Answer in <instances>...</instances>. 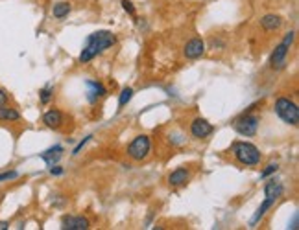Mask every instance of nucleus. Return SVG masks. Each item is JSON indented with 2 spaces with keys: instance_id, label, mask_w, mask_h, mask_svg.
Masks as SVG:
<instances>
[{
  "instance_id": "nucleus-25",
  "label": "nucleus",
  "mask_w": 299,
  "mask_h": 230,
  "mask_svg": "<svg viewBox=\"0 0 299 230\" xmlns=\"http://www.w3.org/2000/svg\"><path fill=\"white\" fill-rule=\"evenodd\" d=\"M89 138H91V136H87V138L81 140V142H79V144H78V147H76V149H74V151H72V155H78V153L81 151V147H83V145H85L87 142H89Z\"/></svg>"
},
{
  "instance_id": "nucleus-28",
  "label": "nucleus",
  "mask_w": 299,
  "mask_h": 230,
  "mask_svg": "<svg viewBox=\"0 0 299 230\" xmlns=\"http://www.w3.org/2000/svg\"><path fill=\"white\" fill-rule=\"evenodd\" d=\"M9 225H7V221H0V230H6Z\"/></svg>"
},
{
  "instance_id": "nucleus-16",
  "label": "nucleus",
  "mask_w": 299,
  "mask_h": 230,
  "mask_svg": "<svg viewBox=\"0 0 299 230\" xmlns=\"http://www.w3.org/2000/svg\"><path fill=\"white\" fill-rule=\"evenodd\" d=\"M20 120V113L11 107H6V105H0V121H17Z\"/></svg>"
},
{
  "instance_id": "nucleus-13",
  "label": "nucleus",
  "mask_w": 299,
  "mask_h": 230,
  "mask_svg": "<svg viewBox=\"0 0 299 230\" xmlns=\"http://www.w3.org/2000/svg\"><path fill=\"white\" fill-rule=\"evenodd\" d=\"M189 179H190L189 171L185 170V168H177L176 171H172L170 173L168 182H170V186H183V184H187Z\"/></svg>"
},
{
  "instance_id": "nucleus-3",
  "label": "nucleus",
  "mask_w": 299,
  "mask_h": 230,
  "mask_svg": "<svg viewBox=\"0 0 299 230\" xmlns=\"http://www.w3.org/2000/svg\"><path fill=\"white\" fill-rule=\"evenodd\" d=\"M275 113L283 121H287L290 125H298L299 121V109L294 102H290L288 98H279L275 102Z\"/></svg>"
},
{
  "instance_id": "nucleus-8",
  "label": "nucleus",
  "mask_w": 299,
  "mask_h": 230,
  "mask_svg": "<svg viewBox=\"0 0 299 230\" xmlns=\"http://www.w3.org/2000/svg\"><path fill=\"white\" fill-rule=\"evenodd\" d=\"M183 52H185V57H187V59H198V57L205 52V44H203L202 39H192V41L187 43Z\"/></svg>"
},
{
  "instance_id": "nucleus-27",
  "label": "nucleus",
  "mask_w": 299,
  "mask_h": 230,
  "mask_svg": "<svg viewBox=\"0 0 299 230\" xmlns=\"http://www.w3.org/2000/svg\"><path fill=\"white\" fill-rule=\"evenodd\" d=\"M290 229H298V214H296V216H294V221H292V227H290Z\"/></svg>"
},
{
  "instance_id": "nucleus-26",
  "label": "nucleus",
  "mask_w": 299,
  "mask_h": 230,
  "mask_svg": "<svg viewBox=\"0 0 299 230\" xmlns=\"http://www.w3.org/2000/svg\"><path fill=\"white\" fill-rule=\"evenodd\" d=\"M6 102H7V94L0 89V105H6Z\"/></svg>"
},
{
  "instance_id": "nucleus-7",
  "label": "nucleus",
  "mask_w": 299,
  "mask_h": 230,
  "mask_svg": "<svg viewBox=\"0 0 299 230\" xmlns=\"http://www.w3.org/2000/svg\"><path fill=\"white\" fill-rule=\"evenodd\" d=\"M190 133H192V136H196V138H207L209 134L213 133V125H211L207 120H203V118H196V120L190 123Z\"/></svg>"
},
{
  "instance_id": "nucleus-21",
  "label": "nucleus",
  "mask_w": 299,
  "mask_h": 230,
  "mask_svg": "<svg viewBox=\"0 0 299 230\" xmlns=\"http://www.w3.org/2000/svg\"><path fill=\"white\" fill-rule=\"evenodd\" d=\"M277 168H279L277 164H270V166H266V170L261 173V177H263V179H266V177H270L272 173H275V171H277Z\"/></svg>"
},
{
  "instance_id": "nucleus-20",
  "label": "nucleus",
  "mask_w": 299,
  "mask_h": 230,
  "mask_svg": "<svg viewBox=\"0 0 299 230\" xmlns=\"http://www.w3.org/2000/svg\"><path fill=\"white\" fill-rule=\"evenodd\" d=\"M52 92H54V89L52 87H44L43 91L39 92V100H41V103H48L50 100H52Z\"/></svg>"
},
{
  "instance_id": "nucleus-15",
  "label": "nucleus",
  "mask_w": 299,
  "mask_h": 230,
  "mask_svg": "<svg viewBox=\"0 0 299 230\" xmlns=\"http://www.w3.org/2000/svg\"><path fill=\"white\" fill-rule=\"evenodd\" d=\"M43 121L46 123V125H48V127L57 129L63 123V115L57 109H52V111H48V113L43 116Z\"/></svg>"
},
{
  "instance_id": "nucleus-22",
  "label": "nucleus",
  "mask_w": 299,
  "mask_h": 230,
  "mask_svg": "<svg viewBox=\"0 0 299 230\" xmlns=\"http://www.w3.org/2000/svg\"><path fill=\"white\" fill-rule=\"evenodd\" d=\"M18 173L17 171H7V173H0V182L2 181H11V179H17Z\"/></svg>"
},
{
  "instance_id": "nucleus-6",
  "label": "nucleus",
  "mask_w": 299,
  "mask_h": 230,
  "mask_svg": "<svg viewBox=\"0 0 299 230\" xmlns=\"http://www.w3.org/2000/svg\"><path fill=\"white\" fill-rule=\"evenodd\" d=\"M259 116H251V115H244L240 116L237 121H235V131L242 136H253L259 129Z\"/></svg>"
},
{
  "instance_id": "nucleus-5",
  "label": "nucleus",
  "mask_w": 299,
  "mask_h": 230,
  "mask_svg": "<svg viewBox=\"0 0 299 230\" xmlns=\"http://www.w3.org/2000/svg\"><path fill=\"white\" fill-rule=\"evenodd\" d=\"M148 153H150V138H148L146 134L137 136V138L128 145V155L133 158V160H142V158H146Z\"/></svg>"
},
{
  "instance_id": "nucleus-18",
  "label": "nucleus",
  "mask_w": 299,
  "mask_h": 230,
  "mask_svg": "<svg viewBox=\"0 0 299 230\" xmlns=\"http://www.w3.org/2000/svg\"><path fill=\"white\" fill-rule=\"evenodd\" d=\"M68 13H70V4H68V2H57V4L52 7V15H54L55 18L67 17Z\"/></svg>"
},
{
  "instance_id": "nucleus-11",
  "label": "nucleus",
  "mask_w": 299,
  "mask_h": 230,
  "mask_svg": "<svg viewBox=\"0 0 299 230\" xmlns=\"http://www.w3.org/2000/svg\"><path fill=\"white\" fill-rule=\"evenodd\" d=\"M283 24V18L279 17V15H274V13H270V15H264L263 18H261V26H263L264 30L268 31H275L279 30Z\"/></svg>"
},
{
  "instance_id": "nucleus-1",
  "label": "nucleus",
  "mask_w": 299,
  "mask_h": 230,
  "mask_svg": "<svg viewBox=\"0 0 299 230\" xmlns=\"http://www.w3.org/2000/svg\"><path fill=\"white\" fill-rule=\"evenodd\" d=\"M116 43V37L111 31H96L92 35L87 37V44L81 55H79V63H89L91 59H94L98 54H102L104 50H107L109 46Z\"/></svg>"
},
{
  "instance_id": "nucleus-24",
  "label": "nucleus",
  "mask_w": 299,
  "mask_h": 230,
  "mask_svg": "<svg viewBox=\"0 0 299 230\" xmlns=\"http://www.w3.org/2000/svg\"><path fill=\"white\" fill-rule=\"evenodd\" d=\"M63 168L61 166H50V175H54V177H59V175H63Z\"/></svg>"
},
{
  "instance_id": "nucleus-19",
  "label": "nucleus",
  "mask_w": 299,
  "mask_h": 230,
  "mask_svg": "<svg viewBox=\"0 0 299 230\" xmlns=\"http://www.w3.org/2000/svg\"><path fill=\"white\" fill-rule=\"evenodd\" d=\"M133 98V89H129V87H126L122 92H120V98H118V107H124L126 103L129 102Z\"/></svg>"
},
{
  "instance_id": "nucleus-10",
  "label": "nucleus",
  "mask_w": 299,
  "mask_h": 230,
  "mask_svg": "<svg viewBox=\"0 0 299 230\" xmlns=\"http://www.w3.org/2000/svg\"><path fill=\"white\" fill-rule=\"evenodd\" d=\"M63 229L67 230H87L89 221L85 218H74V216H65L63 218Z\"/></svg>"
},
{
  "instance_id": "nucleus-14",
  "label": "nucleus",
  "mask_w": 299,
  "mask_h": 230,
  "mask_svg": "<svg viewBox=\"0 0 299 230\" xmlns=\"http://www.w3.org/2000/svg\"><path fill=\"white\" fill-rule=\"evenodd\" d=\"M63 157V147L61 145H54V147H50V149H46L44 153H41V158H43L44 162L48 164V166H54L59 158Z\"/></svg>"
},
{
  "instance_id": "nucleus-4",
  "label": "nucleus",
  "mask_w": 299,
  "mask_h": 230,
  "mask_svg": "<svg viewBox=\"0 0 299 230\" xmlns=\"http://www.w3.org/2000/svg\"><path fill=\"white\" fill-rule=\"evenodd\" d=\"M294 37H296V33L294 31H290V33H287V37H285V41H283L277 48H275L274 55H272V59H270V65L274 68H283L285 67V61H287V55H288V50H290V46H292L294 43Z\"/></svg>"
},
{
  "instance_id": "nucleus-9",
  "label": "nucleus",
  "mask_w": 299,
  "mask_h": 230,
  "mask_svg": "<svg viewBox=\"0 0 299 230\" xmlns=\"http://www.w3.org/2000/svg\"><path fill=\"white\" fill-rule=\"evenodd\" d=\"M87 100L91 103H94L98 98H102L105 94V87L98 81H92V79H87Z\"/></svg>"
},
{
  "instance_id": "nucleus-12",
  "label": "nucleus",
  "mask_w": 299,
  "mask_h": 230,
  "mask_svg": "<svg viewBox=\"0 0 299 230\" xmlns=\"http://www.w3.org/2000/svg\"><path fill=\"white\" fill-rule=\"evenodd\" d=\"M283 184L281 182H277V181H268L266 184H264V195L268 197V199H279L283 195Z\"/></svg>"
},
{
  "instance_id": "nucleus-23",
  "label": "nucleus",
  "mask_w": 299,
  "mask_h": 230,
  "mask_svg": "<svg viewBox=\"0 0 299 230\" xmlns=\"http://www.w3.org/2000/svg\"><path fill=\"white\" fill-rule=\"evenodd\" d=\"M122 7L129 13V15H135V7H133V4H131L129 0H122Z\"/></svg>"
},
{
  "instance_id": "nucleus-17",
  "label": "nucleus",
  "mask_w": 299,
  "mask_h": 230,
  "mask_svg": "<svg viewBox=\"0 0 299 230\" xmlns=\"http://www.w3.org/2000/svg\"><path fill=\"white\" fill-rule=\"evenodd\" d=\"M274 203H275L274 199H268V197H266V201H264L263 205L259 206V210H257V214H255V216H253V219H251V227H253V225H257V223H259V221H261V219L264 218V214L268 212L270 208L274 206Z\"/></svg>"
},
{
  "instance_id": "nucleus-2",
  "label": "nucleus",
  "mask_w": 299,
  "mask_h": 230,
  "mask_svg": "<svg viewBox=\"0 0 299 230\" xmlns=\"http://www.w3.org/2000/svg\"><path fill=\"white\" fill-rule=\"evenodd\" d=\"M233 155L244 166H257L261 162V151L250 142H235L233 144Z\"/></svg>"
}]
</instances>
